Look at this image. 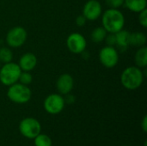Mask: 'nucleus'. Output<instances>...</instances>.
<instances>
[{"label": "nucleus", "mask_w": 147, "mask_h": 146, "mask_svg": "<svg viewBox=\"0 0 147 146\" xmlns=\"http://www.w3.org/2000/svg\"><path fill=\"white\" fill-rule=\"evenodd\" d=\"M102 24L108 33L116 34L125 26V16L119 9H107L102 14Z\"/></svg>", "instance_id": "obj_1"}, {"label": "nucleus", "mask_w": 147, "mask_h": 146, "mask_svg": "<svg viewBox=\"0 0 147 146\" xmlns=\"http://www.w3.org/2000/svg\"><path fill=\"white\" fill-rule=\"evenodd\" d=\"M107 34H108V32L104 29V28L102 26L96 27L90 33V40L96 44L102 43L104 41Z\"/></svg>", "instance_id": "obj_17"}, {"label": "nucleus", "mask_w": 147, "mask_h": 146, "mask_svg": "<svg viewBox=\"0 0 147 146\" xmlns=\"http://www.w3.org/2000/svg\"><path fill=\"white\" fill-rule=\"evenodd\" d=\"M66 46L71 52L74 54H81L86 50L87 41L82 34L74 32L68 35L66 39Z\"/></svg>", "instance_id": "obj_9"}, {"label": "nucleus", "mask_w": 147, "mask_h": 146, "mask_svg": "<svg viewBox=\"0 0 147 146\" xmlns=\"http://www.w3.org/2000/svg\"><path fill=\"white\" fill-rule=\"evenodd\" d=\"M34 146H52L53 142L49 136L40 133L34 139Z\"/></svg>", "instance_id": "obj_19"}, {"label": "nucleus", "mask_w": 147, "mask_h": 146, "mask_svg": "<svg viewBox=\"0 0 147 146\" xmlns=\"http://www.w3.org/2000/svg\"><path fill=\"white\" fill-rule=\"evenodd\" d=\"M124 6L130 11L140 13L146 9L147 0H124Z\"/></svg>", "instance_id": "obj_14"}, {"label": "nucleus", "mask_w": 147, "mask_h": 146, "mask_svg": "<svg viewBox=\"0 0 147 146\" xmlns=\"http://www.w3.org/2000/svg\"><path fill=\"white\" fill-rule=\"evenodd\" d=\"M13 59V52L10 47L3 46L0 47V62L1 64H6L11 62Z\"/></svg>", "instance_id": "obj_18"}, {"label": "nucleus", "mask_w": 147, "mask_h": 146, "mask_svg": "<svg viewBox=\"0 0 147 146\" xmlns=\"http://www.w3.org/2000/svg\"><path fill=\"white\" fill-rule=\"evenodd\" d=\"M0 67H1V62H0Z\"/></svg>", "instance_id": "obj_27"}, {"label": "nucleus", "mask_w": 147, "mask_h": 146, "mask_svg": "<svg viewBox=\"0 0 147 146\" xmlns=\"http://www.w3.org/2000/svg\"><path fill=\"white\" fill-rule=\"evenodd\" d=\"M125 146H127V145H125Z\"/></svg>", "instance_id": "obj_28"}, {"label": "nucleus", "mask_w": 147, "mask_h": 146, "mask_svg": "<svg viewBox=\"0 0 147 146\" xmlns=\"http://www.w3.org/2000/svg\"><path fill=\"white\" fill-rule=\"evenodd\" d=\"M116 36V42L115 47L120 52H125L127 50L128 46H130L129 40H130V32L127 30H121L115 34Z\"/></svg>", "instance_id": "obj_13"}, {"label": "nucleus", "mask_w": 147, "mask_h": 146, "mask_svg": "<svg viewBox=\"0 0 147 146\" xmlns=\"http://www.w3.org/2000/svg\"><path fill=\"white\" fill-rule=\"evenodd\" d=\"M134 62L139 68H146L147 66V47L146 46L139 47L134 55Z\"/></svg>", "instance_id": "obj_15"}, {"label": "nucleus", "mask_w": 147, "mask_h": 146, "mask_svg": "<svg viewBox=\"0 0 147 146\" xmlns=\"http://www.w3.org/2000/svg\"><path fill=\"white\" fill-rule=\"evenodd\" d=\"M19 131L23 137L28 139H34L40 133L41 125L38 120L33 117H27L21 120L19 124Z\"/></svg>", "instance_id": "obj_6"}, {"label": "nucleus", "mask_w": 147, "mask_h": 146, "mask_svg": "<svg viewBox=\"0 0 147 146\" xmlns=\"http://www.w3.org/2000/svg\"><path fill=\"white\" fill-rule=\"evenodd\" d=\"M22 72L18 64L9 62L3 64L0 67V83L4 86H10L18 82L20 74Z\"/></svg>", "instance_id": "obj_4"}, {"label": "nucleus", "mask_w": 147, "mask_h": 146, "mask_svg": "<svg viewBox=\"0 0 147 146\" xmlns=\"http://www.w3.org/2000/svg\"><path fill=\"white\" fill-rule=\"evenodd\" d=\"M18 82L24 85H27V86L31 84L33 82V76L30 73V71H22L19 79H18Z\"/></svg>", "instance_id": "obj_20"}, {"label": "nucleus", "mask_w": 147, "mask_h": 146, "mask_svg": "<svg viewBox=\"0 0 147 146\" xmlns=\"http://www.w3.org/2000/svg\"><path fill=\"white\" fill-rule=\"evenodd\" d=\"M102 14V7L98 0H88L84 7L82 15L87 21H96L101 17Z\"/></svg>", "instance_id": "obj_10"}, {"label": "nucleus", "mask_w": 147, "mask_h": 146, "mask_svg": "<svg viewBox=\"0 0 147 146\" xmlns=\"http://www.w3.org/2000/svg\"><path fill=\"white\" fill-rule=\"evenodd\" d=\"M75 22H76V25L78 27H84L86 24L87 20H86V18L83 15H79L78 16H77Z\"/></svg>", "instance_id": "obj_24"}, {"label": "nucleus", "mask_w": 147, "mask_h": 146, "mask_svg": "<svg viewBox=\"0 0 147 146\" xmlns=\"http://www.w3.org/2000/svg\"><path fill=\"white\" fill-rule=\"evenodd\" d=\"M147 41L146 35L143 32H134L130 33V46L135 47H141L146 46Z\"/></svg>", "instance_id": "obj_16"}, {"label": "nucleus", "mask_w": 147, "mask_h": 146, "mask_svg": "<svg viewBox=\"0 0 147 146\" xmlns=\"http://www.w3.org/2000/svg\"><path fill=\"white\" fill-rule=\"evenodd\" d=\"M119 51L115 46H105L99 52V60L106 68L115 67L119 63Z\"/></svg>", "instance_id": "obj_7"}, {"label": "nucleus", "mask_w": 147, "mask_h": 146, "mask_svg": "<svg viewBox=\"0 0 147 146\" xmlns=\"http://www.w3.org/2000/svg\"><path fill=\"white\" fill-rule=\"evenodd\" d=\"M144 81V74L138 66H128L123 70L121 75V83L122 86L128 90L139 89Z\"/></svg>", "instance_id": "obj_2"}, {"label": "nucleus", "mask_w": 147, "mask_h": 146, "mask_svg": "<svg viewBox=\"0 0 147 146\" xmlns=\"http://www.w3.org/2000/svg\"><path fill=\"white\" fill-rule=\"evenodd\" d=\"M104 41L106 42L107 46H115V42H116V36L115 34L113 33H108Z\"/></svg>", "instance_id": "obj_22"}, {"label": "nucleus", "mask_w": 147, "mask_h": 146, "mask_svg": "<svg viewBox=\"0 0 147 146\" xmlns=\"http://www.w3.org/2000/svg\"><path fill=\"white\" fill-rule=\"evenodd\" d=\"M32 91L30 88L19 82L9 86L7 90V97L14 103L24 104L30 101Z\"/></svg>", "instance_id": "obj_3"}, {"label": "nucleus", "mask_w": 147, "mask_h": 146, "mask_svg": "<svg viewBox=\"0 0 147 146\" xmlns=\"http://www.w3.org/2000/svg\"><path fill=\"white\" fill-rule=\"evenodd\" d=\"M105 3L109 9H120L124 6V0H105Z\"/></svg>", "instance_id": "obj_21"}, {"label": "nucleus", "mask_w": 147, "mask_h": 146, "mask_svg": "<svg viewBox=\"0 0 147 146\" xmlns=\"http://www.w3.org/2000/svg\"><path fill=\"white\" fill-rule=\"evenodd\" d=\"M37 57L33 52H25L19 59L18 65L22 71H31L37 65Z\"/></svg>", "instance_id": "obj_12"}, {"label": "nucleus", "mask_w": 147, "mask_h": 146, "mask_svg": "<svg viewBox=\"0 0 147 146\" xmlns=\"http://www.w3.org/2000/svg\"><path fill=\"white\" fill-rule=\"evenodd\" d=\"M139 22L143 28H147V9H144L139 13Z\"/></svg>", "instance_id": "obj_23"}, {"label": "nucleus", "mask_w": 147, "mask_h": 146, "mask_svg": "<svg viewBox=\"0 0 147 146\" xmlns=\"http://www.w3.org/2000/svg\"><path fill=\"white\" fill-rule=\"evenodd\" d=\"M74 87V79L69 73L61 74L56 81V89L59 94L65 96L71 92Z\"/></svg>", "instance_id": "obj_11"}, {"label": "nucleus", "mask_w": 147, "mask_h": 146, "mask_svg": "<svg viewBox=\"0 0 147 146\" xmlns=\"http://www.w3.org/2000/svg\"><path fill=\"white\" fill-rule=\"evenodd\" d=\"M28 38L27 30L21 26L11 28L5 37L6 44L10 48H17L24 45Z\"/></svg>", "instance_id": "obj_5"}, {"label": "nucleus", "mask_w": 147, "mask_h": 146, "mask_svg": "<svg viewBox=\"0 0 147 146\" xmlns=\"http://www.w3.org/2000/svg\"><path fill=\"white\" fill-rule=\"evenodd\" d=\"M141 127L144 133H147V116L145 115L141 121Z\"/></svg>", "instance_id": "obj_26"}, {"label": "nucleus", "mask_w": 147, "mask_h": 146, "mask_svg": "<svg viewBox=\"0 0 147 146\" xmlns=\"http://www.w3.org/2000/svg\"><path fill=\"white\" fill-rule=\"evenodd\" d=\"M65 102L63 96L56 93L47 96L43 102L46 112L50 114H58L61 113L65 108Z\"/></svg>", "instance_id": "obj_8"}, {"label": "nucleus", "mask_w": 147, "mask_h": 146, "mask_svg": "<svg viewBox=\"0 0 147 146\" xmlns=\"http://www.w3.org/2000/svg\"><path fill=\"white\" fill-rule=\"evenodd\" d=\"M64 99H65V102L67 104H72L75 102V96L73 95H71V93L65 95Z\"/></svg>", "instance_id": "obj_25"}]
</instances>
